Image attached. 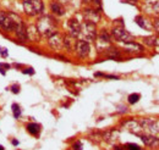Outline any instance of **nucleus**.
Instances as JSON below:
<instances>
[{"instance_id":"obj_11","label":"nucleus","mask_w":159,"mask_h":150,"mask_svg":"<svg viewBox=\"0 0 159 150\" xmlns=\"http://www.w3.org/2000/svg\"><path fill=\"white\" fill-rule=\"evenodd\" d=\"M48 44L53 50H61L64 48V36L60 33H54L53 36L48 38Z\"/></svg>"},{"instance_id":"obj_3","label":"nucleus","mask_w":159,"mask_h":150,"mask_svg":"<svg viewBox=\"0 0 159 150\" xmlns=\"http://www.w3.org/2000/svg\"><path fill=\"white\" fill-rule=\"evenodd\" d=\"M10 16L14 21V32L16 34L17 39L20 42H27L28 40V33H27V26L23 23V21L21 19L20 15L10 12Z\"/></svg>"},{"instance_id":"obj_28","label":"nucleus","mask_w":159,"mask_h":150,"mask_svg":"<svg viewBox=\"0 0 159 150\" xmlns=\"http://www.w3.org/2000/svg\"><path fill=\"white\" fill-rule=\"evenodd\" d=\"M125 147H126V150H142L139 145L134 144V143H129V144H126Z\"/></svg>"},{"instance_id":"obj_24","label":"nucleus","mask_w":159,"mask_h":150,"mask_svg":"<svg viewBox=\"0 0 159 150\" xmlns=\"http://www.w3.org/2000/svg\"><path fill=\"white\" fill-rule=\"evenodd\" d=\"M139 98H141V95L139 93H132L129 95V98H127V100H129V104H131V105H134V104H136V103H139Z\"/></svg>"},{"instance_id":"obj_18","label":"nucleus","mask_w":159,"mask_h":150,"mask_svg":"<svg viewBox=\"0 0 159 150\" xmlns=\"http://www.w3.org/2000/svg\"><path fill=\"white\" fill-rule=\"evenodd\" d=\"M75 38L71 37L70 34H64V48L67 49L69 51L74 50L75 49V44H76V40H74Z\"/></svg>"},{"instance_id":"obj_12","label":"nucleus","mask_w":159,"mask_h":150,"mask_svg":"<svg viewBox=\"0 0 159 150\" xmlns=\"http://www.w3.org/2000/svg\"><path fill=\"white\" fill-rule=\"evenodd\" d=\"M67 29L69 34L74 38H79L81 36V23L76 19H70L67 21Z\"/></svg>"},{"instance_id":"obj_15","label":"nucleus","mask_w":159,"mask_h":150,"mask_svg":"<svg viewBox=\"0 0 159 150\" xmlns=\"http://www.w3.org/2000/svg\"><path fill=\"white\" fill-rule=\"evenodd\" d=\"M124 49L126 53H131V54H141L143 53L144 48L136 42H130V43H125L124 44Z\"/></svg>"},{"instance_id":"obj_32","label":"nucleus","mask_w":159,"mask_h":150,"mask_svg":"<svg viewBox=\"0 0 159 150\" xmlns=\"http://www.w3.org/2000/svg\"><path fill=\"white\" fill-rule=\"evenodd\" d=\"M152 9H153V11H154L156 14L159 15V0L158 1H154V2L152 4Z\"/></svg>"},{"instance_id":"obj_34","label":"nucleus","mask_w":159,"mask_h":150,"mask_svg":"<svg viewBox=\"0 0 159 150\" xmlns=\"http://www.w3.org/2000/svg\"><path fill=\"white\" fill-rule=\"evenodd\" d=\"M153 27H154V29H156V32L159 34V17L158 19H156L154 21V23H153Z\"/></svg>"},{"instance_id":"obj_21","label":"nucleus","mask_w":159,"mask_h":150,"mask_svg":"<svg viewBox=\"0 0 159 150\" xmlns=\"http://www.w3.org/2000/svg\"><path fill=\"white\" fill-rule=\"evenodd\" d=\"M99 43H103V44H110L111 43V34L107 32V29H102L100 33L97 36Z\"/></svg>"},{"instance_id":"obj_16","label":"nucleus","mask_w":159,"mask_h":150,"mask_svg":"<svg viewBox=\"0 0 159 150\" xmlns=\"http://www.w3.org/2000/svg\"><path fill=\"white\" fill-rule=\"evenodd\" d=\"M50 11L53 12V15L59 16V17L65 15V7H64V5L60 1H58V0H53L50 2Z\"/></svg>"},{"instance_id":"obj_7","label":"nucleus","mask_w":159,"mask_h":150,"mask_svg":"<svg viewBox=\"0 0 159 150\" xmlns=\"http://www.w3.org/2000/svg\"><path fill=\"white\" fill-rule=\"evenodd\" d=\"M75 51L77 54V56L80 59H87L89 56V53H91V45L87 40L84 39H80L76 40V44H75Z\"/></svg>"},{"instance_id":"obj_38","label":"nucleus","mask_w":159,"mask_h":150,"mask_svg":"<svg viewBox=\"0 0 159 150\" xmlns=\"http://www.w3.org/2000/svg\"><path fill=\"white\" fill-rule=\"evenodd\" d=\"M83 4H87V5H89V4H92V0H81Z\"/></svg>"},{"instance_id":"obj_17","label":"nucleus","mask_w":159,"mask_h":150,"mask_svg":"<svg viewBox=\"0 0 159 150\" xmlns=\"http://www.w3.org/2000/svg\"><path fill=\"white\" fill-rule=\"evenodd\" d=\"M105 50V56L108 57L109 60H118L120 61L122 56H121V53H120L119 49H116V48H113V46H109L108 49H104Z\"/></svg>"},{"instance_id":"obj_31","label":"nucleus","mask_w":159,"mask_h":150,"mask_svg":"<svg viewBox=\"0 0 159 150\" xmlns=\"http://www.w3.org/2000/svg\"><path fill=\"white\" fill-rule=\"evenodd\" d=\"M22 73H23V75L32 76V75H34V70H33L32 67H28V68H23V70H22Z\"/></svg>"},{"instance_id":"obj_8","label":"nucleus","mask_w":159,"mask_h":150,"mask_svg":"<svg viewBox=\"0 0 159 150\" xmlns=\"http://www.w3.org/2000/svg\"><path fill=\"white\" fill-rule=\"evenodd\" d=\"M82 16L84 21H88V22H92L94 24H97L102 19V14H100L99 10L94 9V7H86L83 9L82 11Z\"/></svg>"},{"instance_id":"obj_14","label":"nucleus","mask_w":159,"mask_h":150,"mask_svg":"<svg viewBox=\"0 0 159 150\" xmlns=\"http://www.w3.org/2000/svg\"><path fill=\"white\" fill-rule=\"evenodd\" d=\"M139 139L143 142V144L146 147H149V148H154L159 145V138L153 135V134H147V133H142L139 135Z\"/></svg>"},{"instance_id":"obj_27","label":"nucleus","mask_w":159,"mask_h":150,"mask_svg":"<svg viewBox=\"0 0 159 150\" xmlns=\"http://www.w3.org/2000/svg\"><path fill=\"white\" fill-rule=\"evenodd\" d=\"M94 77H104V78H109V79H119V76H114V75H105V73H102V72H96Z\"/></svg>"},{"instance_id":"obj_23","label":"nucleus","mask_w":159,"mask_h":150,"mask_svg":"<svg viewBox=\"0 0 159 150\" xmlns=\"http://www.w3.org/2000/svg\"><path fill=\"white\" fill-rule=\"evenodd\" d=\"M135 22L139 24L141 28H143V29H151V28H152V26L148 23V21L144 19L143 16H136Z\"/></svg>"},{"instance_id":"obj_26","label":"nucleus","mask_w":159,"mask_h":150,"mask_svg":"<svg viewBox=\"0 0 159 150\" xmlns=\"http://www.w3.org/2000/svg\"><path fill=\"white\" fill-rule=\"evenodd\" d=\"M11 68V66L9 65V64H5V62H0V73L2 76L6 75V71L7 70H10Z\"/></svg>"},{"instance_id":"obj_13","label":"nucleus","mask_w":159,"mask_h":150,"mask_svg":"<svg viewBox=\"0 0 159 150\" xmlns=\"http://www.w3.org/2000/svg\"><path fill=\"white\" fill-rule=\"evenodd\" d=\"M119 138V131L116 128H111V130H107V131L102 132V140L109 143V144H114Z\"/></svg>"},{"instance_id":"obj_33","label":"nucleus","mask_w":159,"mask_h":150,"mask_svg":"<svg viewBox=\"0 0 159 150\" xmlns=\"http://www.w3.org/2000/svg\"><path fill=\"white\" fill-rule=\"evenodd\" d=\"M11 92L14 94H19L20 93V86H19V84H14V86L11 87Z\"/></svg>"},{"instance_id":"obj_36","label":"nucleus","mask_w":159,"mask_h":150,"mask_svg":"<svg viewBox=\"0 0 159 150\" xmlns=\"http://www.w3.org/2000/svg\"><path fill=\"white\" fill-rule=\"evenodd\" d=\"M11 143H12V145H14V147H17V145L20 144V142H19L17 139H12V140H11Z\"/></svg>"},{"instance_id":"obj_30","label":"nucleus","mask_w":159,"mask_h":150,"mask_svg":"<svg viewBox=\"0 0 159 150\" xmlns=\"http://www.w3.org/2000/svg\"><path fill=\"white\" fill-rule=\"evenodd\" d=\"M0 56L2 57V59H5V57L9 56V51H7V49H6V48L0 46Z\"/></svg>"},{"instance_id":"obj_2","label":"nucleus","mask_w":159,"mask_h":150,"mask_svg":"<svg viewBox=\"0 0 159 150\" xmlns=\"http://www.w3.org/2000/svg\"><path fill=\"white\" fill-rule=\"evenodd\" d=\"M22 7L27 16L36 17L44 12V4L42 0H22Z\"/></svg>"},{"instance_id":"obj_6","label":"nucleus","mask_w":159,"mask_h":150,"mask_svg":"<svg viewBox=\"0 0 159 150\" xmlns=\"http://www.w3.org/2000/svg\"><path fill=\"white\" fill-rule=\"evenodd\" d=\"M111 37L114 38L116 42L120 43H130V42H134V37L122 27V26H116L111 29Z\"/></svg>"},{"instance_id":"obj_39","label":"nucleus","mask_w":159,"mask_h":150,"mask_svg":"<svg viewBox=\"0 0 159 150\" xmlns=\"http://www.w3.org/2000/svg\"><path fill=\"white\" fill-rule=\"evenodd\" d=\"M58 1H60V2H61V4H62V2H66V1H67V0H58Z\"/></svg>"},{"instance_id":"obj_29","label":"nucleus","mask_w":159,"mask_h":150,"mask_svg":"<svg viewBox=\"0 0 159 150\" xmlns=\"http://www.w3.org/2000/svg\"><path fill=\"white\" fill-rule=\"evenodd\" d=\"M72 150H83V145H82V142L77 140L72 144Z\"/></svg>"},{"instance_id":"obj_4","label":"nucleus","mask_w":159,"mask_h":150,"mask_svg":"<svg viewBox=\"0 0 159 150\" xmlns=\"http://www.w3.org/2000/svg\"><path fill=\"white\" fill-rule=\"evenodd\" d=\"M81 36L88 43L94 42L97 39V36H98L97 24H94L92 22H88V21H84L83 23H81Z\"/></svg>"},{"instance_id":"obj_22","label":"nucleus","mask_w":159,"mask_h":150,"mask_svg":"<svg viewBox=\"0 0 159 150\" xmlns=\"http://www.w3.org/2000/svg\"><path fill=\"white\" fill-rule=\"evenodd\" d=\"M143 42H144L146 45L152 46V48L159 46V34L158 36H149V37L143 38Z\"/></svg>"},{"instance_id":"obj_10","label":"nucleus","mask_w":159,"mask_h":150,"mask_svg":"<svg viewBox=\"0 0 159 150\" xmlns=\"http://www.w3.org/2000/svg\"><path fill=\"white\" fill-rule=\"evenodd\" d=\"M121 126H122L125 130H127L129 132H131L132 134H136V135H139V134L143 133V130H142L139 122V121H136V120H134V118L122 121Z\"/></svg>"},{"instance_id":"obj_1","label":"nucleus","mask_w":159,"mask_h":150,"mask_svg":"<svg viewBox=\"0 0 159 150\" xmlns=\"http://www.w3.org/2000/svg\"><path fill=\"white\" fill-rule=\"evenodd\" d=\"M40 37L49 38L58 32V21L50 15H40L36 24Z\"/></svg>"},{"instance_id":"obj_19","label":"nucleus","mask_w":159,"mask_h":150,"mask_svg":"<svg viewBox=\"0 0 159 150\" xmlns=\"http://www.w3.org/2000/svg\"><path fill=\"white\" fill-rule=\"evenodd\" d=\"M26 130H27V132H28L31 135L38 137L40 133V126L38 123H36V122H31V123H28V125L26 126Z\"/></svg>"},{"instance_id":"obj_5","label":"nucleus","mask_w":159,"mask_h":150,"mask_svg":"<svg viewBox=\"0 0 159 150\" xmlns=\"http://www.w3.org/2000/svg\"><path fill=\"white\" fill-rule=\"evenodd\" d=\"M142 130H143V133L146 132L147 134H158L159 133V120H156V118H142L139 121Z\"/></svg>"},{"instance_id":"obj_37","label":"nucleus","mask_w":159,"mask_h":150,"mask_svg":"<svg viewBox=\"0 0 159 150\" xmlns=\"http://www.w3.org/2000/svg\"><path fill=\"white\" fill-rule=\"evenodd\" d=\"M124 2H129V4L135 5V4H137V0H124Z\"/></svg>"},{"instance_id":"obj_20","label":"nucleus","mask_w":159,"mask_h":150,"mask_svg":"<svg viewBox=\"0 0 159 150\" xmlns=\"http://www.w3.org/2000/svg\"><path fill=\"white\" fill-rule=\"evenodd\" d=\"M27 33H28V40H32V42H37L40 38V34L37 29V27L34 26H31V27H27Z\"/></svg>"},{"instance_id":"obj_40","label":"nucleus","mask_w":159,"mask_h":150,"mask_svg":"<svg viewBox=\"0 0 159 150\" xmlns=\"http://www.w3.org/2000/svg\"><path fill=\"white\" fill-rule=\"evenodd\" d=\"M0 150H5V148H4L2 145H0Z\"/></svg>"},{"instance_id":"obj_25","label":"nucleus","mask_w":159,"mask_h":150,"mask_svg":"<svg viewBox=\"0 0 159 150\" xmlns=\"http://www.w3.org/2000/svg\"><path fill=\"white\" fill-rule=\"evenodd\" d=\"M11 109H12V115H14V117H15L16 120H19L21 116V109H20V106H19V104H12V105H11Z\"/></svg>"},{"instance_id":"obj_35","label":"nucleus","mask_w":159,"mask_h":150,"mask_svg":"<svg viewBox=\"0 0 159 150\" xmlns=\"http://www.w3.org/2000/svg\"><path fill=\"white\" fill-rule=\"evenodd\" d=\"M114 150H126L125 145H114Z\"/></svg>"},{"instance_id":"obj_9","label":"nucleus","mask_w":159,"mask_h":150,"mask_svg":"<svg viewBox=\"0 0 159 150\" xmlns=\"http://www.w3.org/2000/svg\"><path fill=\"white\" fill-rule=\"evenodd\" d=\"M0 29L4 32H14V21L10 12L0 11Z\"/></svg>"}]
</instances>
